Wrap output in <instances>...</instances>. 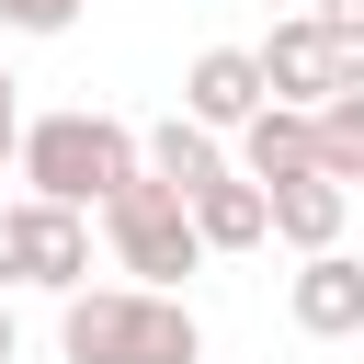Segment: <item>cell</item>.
I'll list each match as a JSON object with an SVG mask.
<instances>
[{"mask_svg": "<svg viewBox=\"0 0 364 364\" xmlns=\"http://www.w3.org/2000/svg\"><path fill=\"white\" fill-rule=\"evenodd\" d=\"M91 228H102V250H114V273H125V284L182 296V284L205 273V239H193L182 193H171V182H148V171H125V182L91 205Z\"/></svg>", "mask_w": 364, "mask_h": 364, "instance_id": "3957f363", "label": "cell"}, {"mask_svg": "<svg viewBox=\"0 0 364 364\" xmlns=\"http://www.w3.org/2000/svg\"><path fill=\"white\" fill-rule=\"evenodd\" d=\"M136 171H148V182H171V193H193V182H216V171H228V136H216V125H193V114H171V125H148V136H136Z\"/></svg>", "mask_w": 364, "mask_h": 364, "instance_id": "9c48e42d", "label": "cell"}, {"mask_svg": "<svg viewBox=\"0 0 364 364\" xmlns=\"http://www.w3.org/2000/svg\"><path fill=\"white\" fill-rule=\"evenodd\" d=\"M91 0H0V34H68Z\"/></svg>", "mask_w": 364, "mask_h": 364, "instance_id": "8fae6325", "label": "cell"}, {"mask_svg": "<svg viewBox=\"0 0 364 364\" xmlns=\"http://www.w3.org/2000/svg\"><path fill=\"white\" fill-rule=\"evenodd\" d=\"M284 307H296L307 341H353V330H364V262H353V250H296Z\"/></svg>", "mask_w": 364, "mask_h": 364, "instance_id": "8992f818", "label": "cell"}, {"mask_svg": "<svg viewBox=\"0 0 364 364\" xmlns=\"http://www.w3.org/2000/svg\"><path fill=\"white\" fill-rule=\"evenodd\" d=\"M182 216H193L205 262H216V250H262V182H239V171L193 182V193H182Z\"/></svg>", "mask_w": 364, "mask_h": 364, "instance_id": "30bf717a", "label": "cell"}, {"mask_svg": "<svg viewBox=\"0 0 364 364\" xmlns=\"http://www.w3.org/2000/svg\"><path fill=\"white\" fill-rule=\"evenodd\" d=\"M11 284H34V296L91 284V216L80 205H46V193H11L0 205V296Z\"/></svg>", "mask_w": 364, "mask_h": 364, "instance_id": "277c9868", "label": "cell"}, {"mask_svg": "<svg viewBox=\"0 0 364 364\" xmlns=\"http://www.w3.org/2000/svg\"><path fill=\"white\" fill-rule=\"evenodd\" d=\"M11 171H23V193H46V205H80V216H91V205L136 171V125H125V114H91V102H68V114H23Z\"/></svg>", "mask_w": 364, "mask_h": 364, "instance_id": "7a4b0ae2", "label": "cell"}, {"mask_svg": "<svg viewBox=\"0 0 364 364\" xmlns=\"http://www.w3.org/2000/svg\"><path fill=\"white\" fill-rule=\"evenodd\" d=\"M57 353L68 364H205V318L159 284H68Z\"/></svg>", "mask_w": 364, "mask_h": 364, "instance_id": "6da1fadb", "label": "cell"}, {"mask_svg": "<svg viewBox=\"0 0 364 364\" xmlns=\"http://www.w3.org/2000/svg\"><path fill=\"white\" fill-rule=\"evenodd\" d=\"M341 228H353V193H341V182H318V171L262 182V239H284V250H341Z\"/></svg>", "mask_w": 364, "mask_h": 364, "instance_id": "52a82bcc", "label": "cell"}, {"mask_svg": "<svg viewBox=\"0 0 364 364\" xmlns=\"http://www.w3.org/2000/svg\"><path fill=\"white\" fill-rule=\"evenodd\" d=\"M307 23H330L341 46H364V0H307Z\"/></svg>", "mask_w": 364, "mask_h": 364, "instance_id": "7c38bea8", "label": "cell"}, {"mask_svg": "<svg viewBox=\"0 0 364 364\" xmlns=\"http://www.w3.org/2000/svg\"><path fill=\"white\" fill-rule=\"evenodd\" d=\"M11 136H23V80H11V57H0V171H11Z\"/></svg>", "mask_w": 364, "mask_h": 364, "instance_id": "4fadbf2b", "label": "cell"}, {"mask_svg": "<svg viewBox=\"0 0 364 364\" xmlns=\"http://www.w3.org/2000/svg\"><path fill=\"white\" fill-rule=\"evenodd\" d=\"M250 102H262V68H250V46H205V57L182 68V114H193V125H216V136H228Z\"/></svg>", "mask_w": 364, "mask_h": 364, "instance_id": "ba28073f", "label": "cell"}, {"mask_svg": "<svg viewBox=\"0 0 364 364\" xmlns=\"http://www.w3.org/2000/svg\"><path fill=\"white\" fill-rule=\"evenodd\" d=\"M250 68H262V102H296V114H307V102H330L341 80H364V46H341L330 23L296 11V23H273V34L250 46Z\"/></svg>", "mask_w": 364, "mask_h": 364, "instance_id": "5b68a950", "label": "cell"}, {"mask_svg": "<svg viewBox=\"0 0 364 364\" xmlns=\"http://www.w3.org/2000/svg\"><path fill=\"white\" fill-rule=\"evenodd\" d=\"M11 353H23V330H11V296H0V364H11Z\"/></svg>", "mask_w": 364, "mask_h": 364, "instance_id": "5bb4252c", "label": "cell"}]
</instances>
